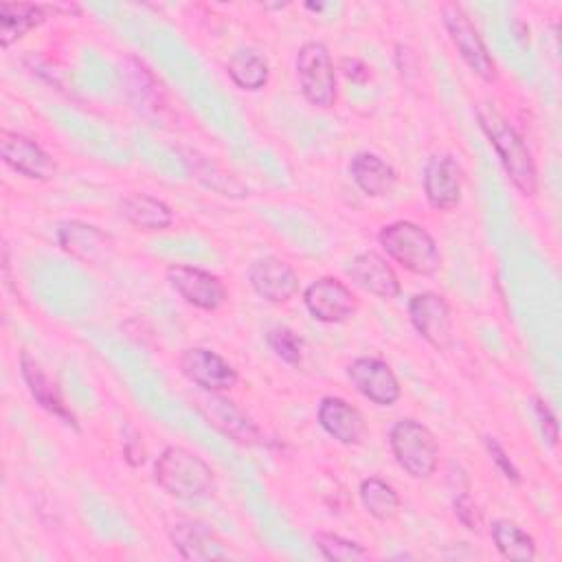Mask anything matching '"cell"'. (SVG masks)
Listing matches in <instances>:
<instances>
[{"label":"cell","mask_w":562,"mask_h":562,"mask_svg":"<svg viewBox=\"0 0 562 562\" xmlns=\"http://www.w3.org/2000/svg\"><path fill=\"white\" fill-rule=\"evenodd\" d=\"M362 507L378 520H391L400 512V494L395 487L378 476H369L360 483Z\"/></svg>","instance_id":"obj_26"},{"label":"cell","mask_w":562,"mask_h":562,"mask_svg":"<svg viewBox=\"0 0 562 562\" xmlns=\"http://www.w3.org/2000/svg\"><path fill=\"white\" fill-rule=\"evenodd\" d=\"M248 281L268 303H285L299 290V277L292 266L279 257H261L250 263Z\"/></svg>","instance_id":"obj_13"},{"label":"cell","mask_w":562,"mask_h":562,"mask_svg":"<svg viewBox=\"0 0 562 562\" xmlns=\"http://www.w3.org/2000/svg\"><path fill=\"white\" fill-rule=\"evenodd\" d=\"M48 11L55 7L35 4V2H0V44L9 48L33 26L42 24L48 18Z\"/></svg>","instance_id":"obj_20"},{"label":"cell","mask_w":562,"mask_h":562,"mask_svg":"<svg viewBox=\"0 0 562 562\" xmlns=\"http://www.w3.org/2000/svg\"><path fill=\"white\" fill-rule=\"evenodd\" d=\"M314 544L318 547L323 558L331 560V562H356V560L367 558V549L362 544L347 540L338 533L318 531V533H314Z\"/></svg>","instance_id":"obj_27"},{"label":"cell","mask_w":562,"mask_h":562,"mask_svg":"<svg viewBox=\"0 0 562 562\" xmlns=\"http://www.w3.org/2000/svg\"><path fill=\"white\" fill-rule=\"evenodd\" d=\"M349 173H351V180L358 184V189L371 198L386 195L395 184L393 167L371 151L356 154L351 158Z\"/></svg>","instance_id":"obj_21"},{"label":"cell","mask_w":562,"mask_h":562,"mask_svg":"<svg viewBox=\"0 0 562 562\" xmlns=\"http://www.w3.org/2000/svg\"><path fill=\"white\" fill-rule=\"evenodd\" d=\"M347 378L351 380L360 395H364L369 402L378 406H391L402 395L395 373L384 360L378 358H356L347 367Z\"/></svg>","instance_id":"obj_11"},{"label":"cell","mask_w":562,"mask_h":562,"mask_svg":"<svg viewBox=\"0 0 562 562\" xmlns=\"http://www.w3.org/2000/svg\"><path fill=\"white\" fill-rule=\"evenodd\" d=\"M266 342L288 364H299L303 358V340L290 327L268 329Z\"/></svg>","instance_id":"obj_28"},{"label":"cell","mask_w":562,"mask_h":562,"mask_svg":"<svg viewBox=\"0 0 562 562\" xmlns=\"http://www.w3.org/2000/svg\"><path fill=\"white\" fill-rule=\"evenodd\" d=\"M533 411H536V417L540 422V430H542L547 443L553 448L558 443V422H555L553 411L540 397H533Z\"/></svg>","instance_id":"obj_31"},{"label":"cell","mask_w":562,"mask_h":562,"mask_svg":"<svg viewBox=\"0 0 562 562\" xmlns=\"http://www.w3.org/2000/svg\"><path fill=\"white\" fill-rule=\"evenodd\" d=\"M441 18H443V26H446L454 48L459 50L461 59L470 66V70L474 75H479L483 81H494L496 64H494L492 55L487 53V46L481 40L479 31L470 22L468 13L459 4H446L441 9Z\"/></svg>","instance_id":"obj_6"},{"label":"cell","mask_w":562,"mask_h":562,"mask_svg":"<svg viewBox=\"0 0 562 562\" xmlns=\"http://www.w3.org/2000/svg\"><path fill=\"white\" fill-rule=\"evenodd\" d=\"M165 277H167L169 285L193 307L213 312L226 301L224 283L215 274H211L202 268L171 263L165 270Z\"/></svg>","instance_id":"obj_8"},{"label":"cell","mask_w":562,"mask_h":562,"mask_svg":"<svg viewBox=\"0 0 562 562\" xmlns=\"http://www.w3.org/2000/svg\"><path fill=\"white\" fill-rule=\"evenodd\" d=\"M0 154L11 169L33 180H50L57 171L55 160L35 140L9 130L0 132Z\"/></svg>","instance_id":"obj_12"},{"label":"cell","mask_w":562,"mask_h":562,"mask_svg":"<svg viewBox=\"0 0 562 562\" xmlns=\"http://www.w3.org/2000/svg\"><path fill=\"white\" fill-rule=\"evenodd\" d=\"M424 193L432 209L452 211L461 202V169L448 154L430 156L424 167Z\"/></svg>","instance_id":"obj_14"},{"label":"cell","mask_w":562,"mask_h":562,"mask_svg":"<svg viewBox=\"0 0 562 562\" xmlns=\"http://www.w3.org/2000/svg\"><path fill=\"white\" fill-rule=\"evenodd\" d=\"M342 70H345V75L351 79V81H358V83H362V81H367V77H369V68L360 61V59H356V57H345L342 59Z\"/></svg>","instance_id":"obj_33"},{"label":"cell","mask_w":562,"mask_h":562,"mask_svg":"<svg viewBox=\"0 0 562 562\" xmlns=\"http://www.w3.org/2000/svg\"><path fill=\"white\" fill-rule=\"evenodd\" d=\"M121 215L143 231H162L173 222L171 209L149 193H127L121 200Z\"/></svg>","instance_id":"obj_22"},{"label":"cell","mask_w":562,"mask_h":562,"mask_svg":"<svg viewBox=\"0 0 562 562\" xmlns=\"http://www.w3.org/2000/svg\"><path fill=\"white\" fill-rule=\"evenodd\" d=\"M391 452L397 465L413 479H428L437 470L439 446L428 426L417 419H400L389 432Z\"/></svg>","instance_id":"obj_4"},{"label":"cell","mask_w":562,"mask_h":562,"mask_svg":"<svg viewBox=\"0 0 562 562\" xmlns=\"http://www.w3.org/2000/svg\"><path fill=\"white\" fill-rule=\"evenodd\" d=\"M57 239L59 246L75 259L86 261V263H97L101 261L108 250L112 248V237L103 233L101 228L79 222V220H68L61 222L57 228Z\"/></svg>","instance_id":"obj_16"},{"label":"cell","mask_w":562,"mask_h":562,"mask_svg":"<svg viewBox=\"0 0 562 562\" xmlns=\"http://www.w3.org/2000/svg\"><path fill=\"white\" fill-rule=\"evenodd\" d=\"M347 277L369 294L378 299H395L400 294V281L391 263L373 250L356 255L345 268Z\"/></svg>","instance_id":"obj_15"},{"label":"cell","mask_w":562,"mask_h":562,"mask_svg":"<svg viewBox=\"0 0 562 562\" xmlns=\"http://www.w3.org/2000/svg\"><path fill=\"white\" fill-rule=\"evenodd\" d=\"M20 371H22V378H24V382H26L29 393L33 395V400H35L44 411H48L50 415H55L57 419H61L66 426L79 430L72 411L68 408V404H66L64 397H61V391H59L57 384L44 373V369L40 367V362H35L26 351L20 353Z\"/></svg>","instance_id":"obj_17"},{"label":"cell","mask_w":562,"mask_h":562,"mask_svg":"<svg viewBox=\"0 0 562 562\" xmlns=\"http://www.w3.org/2000/svg\"><path fill=\"white\" fill-rule=\"evenodd\" d=\"M228 77L239 86L241 90H259L268 83L270 66L261 53L255 48H239L231 55L226 64Z\"/></svg>","instance_id":"obj_24"},{"label":"cell","mask_w":562,"mask_h":562,"mask_svg":"<svg viewBox=\"0 0 562 562\" xmlns=\"http://www.w3.org/2000/svg\"><path fill=\"white\" fill-rule=\"evenodd\" d=\"M476 114H479V123H481L485 136L494 145V149H496L507 176L512 178L514 187L522 195H529V198L536 195L538 173H536L531 151L527 149L522 136L492 105H481Z\"/></svg>","instance_id":"obj_1"},{"label":"cell","mask_w":562,"mask_h":562,"mask_svg":"<svg viewBox=\"0 0 562 562\" xmlns=\"http://www.w3.org/2000/svg\"><path fill=\"white\" fill-rule=\"evenodd\" d=\"M485 448L492 457V461L496 463V468L503 472L505 479H509L512 483H520V474H518V468L512 463V459L507 457V452L503 450V446L494 439V437H485Z\"/></svg>","instance_id":"obj_30"},{"label":"cell","mask_w":562,"mask_h":562,"mask_svg":"<svg viewBox=\"0 0 562 562\" xmlns=\"http://www.w3.org/2000/svg\"><path fill=\"white\" fill-rule=\"evenodd\" d=\"M303 301L307 312L321 323H342L356 312L353 292L334 277L312 281L303 292Z\"/></svg>","instance_id":"obj_10"},{"label":"cell","mask_w":562,"mask_h":562,"mask_svg":"<svg viewBox=\"0 0 562 562\" xmlns=\"http://www.w3.org/2000/svg\"><path fill=\"white\" fill-rule=\"evenodd\" d=\"M408 316L417 334L443 351L452 345V316L446 299L435 292H419L408 301Z\"/></svg>","instance_id":"obj_7"},{"label":"cell","mask_w":562,"mask_h":562,"mask_svg":"<svg viewBox=\"0 0 562 562\" xmlns=\"http://www.w3.org/2000/svg\"><path fill=\"white\" fill-rule=\"evenodd\" d=\"M380 246L386 250V255L397 261L404 270L419 274V277H428L432 272H437L439 268V248L432 239V235L408 220H400L393 224H386L380 235Z\"/></svg>","instance_id":"obj_3"},{"label":"cell","mask_w":562,"mask_h":562,"mask_svg":"<svg viewBox=\"0 0 562 562\" xmlns=\"http://www.w3.org/2000/svg\"><path fill=\"white\" fill-rule=\"evenodd\" d=\"M490 533H492V540H494L498 553L505 560L529 562V560L536 558V542H533V538L527 531H522L516 522L498 518V520L492 522Z\"/></svg>","instance_id":"obj_25"},{"label":"cell","mask_w":562,"mask_h":562,"mask_svg":"<svg viewBox=\"0 0 562 562\" xmlns=\"http://www.w3.org/2000/svg\"><path fill=\"white\" fill-rule=\"evenodd\" d=\"M154 481L176 498H202L213 492L211 465L182 446H167L154 463Z\"/></svg>","instance_id":"obj_2"},{"label":"cell","mask_w":562,"mask_h":562,"mask_svg":"<svg viewBox=\"0 0 562 562\" xmlns=\"http://www.w3.org/2000/svg\"><path fill=\"white\" fill-rule=\"evenodd\" d=\"M296 77L303 97L318 108L336 103V70L329 50L321 42H305L296 53Z\"/></svg>","instance_id":"obj_5"},{"label":"cell","mask_w":562,"mask_h":562,"mask_svg":"<svg viewBox=\"0 0 562 562\" xmlns=\"http://www.w3.org/2000/svg\"><path fill=\"white\" fill-rule=\"evenodd\" d=\"M169 538L184 560H217L231 555L217 533L198 520L176 522L169 529Z\"/></svg>","instance_id":"obj_18"},{"label":"cell","mask_w":562,"mask_h":562,"mask_svg":"<svg viewBox=\"0 0 562 562\" xmlns=\"http://www.w3.org/2000/svg\"><path fill=\"white\" fill-rule=\"evenodd\" d=\"M123 452L130 465H140L145 461V448H143L140 435L132 428H127V435L123 439Z\"/></svg>","instance_id":"obj_32"},{"label":"cell","mask_w":562,"mask_h":562,"mask_svg":"<svg viewBox=\"0 0 562 562\" xmlns=\"http://www.w3.org/2000/svg\"><path fill=\"white\" fill-rule=\"evenodd\" d=\"M182 375L204 391L220 393L237 384L235 367L206 347H191L180 356Z\"/></svg>","instance_id":"obj_9"},{"label":"cell","mask_w":562,"mask_h":562,"mask_svg":"<svg viewBox=\"0 0 562 562\" xmlns=\"http://www.w3.org/2000/svg\"><path fill=\"white\" fill-rule=\"evenodd\" d=\"M452 507H454V516L459 518V522H461L465 529H470V531H479V529H481V525H483V514H481L479 505H476L465 492H461V494L454 498Z\"/></svg>","instance_id":"obj_29"},{"label":"cell","mask_w":562,"mask_h":562,"mask_svg":"<svg viewBox=\"0 0 562 562\" xmlns=\"http://www.w3.org/2000/svg\"><path fill=\"white\" fill-rule=\"evenodd\" d=\"M209 404V419L215 428H220L224 435L233 437L239 443H255L259 441V428L255 426V422L241 411L237 408L233 402L211 395Z\"/></svg>","instance_id":"obj_23"},{"label":"cell","mask_w":562,"mask_h":562,"mask_svg":"<svg viewBox=\"0 0 562 562\" xmlns=\"http://www.w3.org/2000/svg\"><path fill=\"white\" fill-rule=\"evenodd\" d=\"M318 424L329 437H334L345 446L358 443L364 435L362 413L349 402H345L342 397H334V395H327L321 400Z\"/></svg>","instance_id":"obj_19"}]
</instances>
